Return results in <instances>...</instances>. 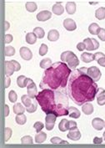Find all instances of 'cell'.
<instances>
[{"mask_svg":"<svg viewBox=\"0 0 105 148\" xmlns=\"http://www.w3.org/2000/svg\"><path fill=\"white\" fill-rule=\"evenodd\" d=\"M87 70L86 67H82L74 71L69 82V95L78 106L93 100L97 93V85L88 75Z\"/></svg>","mask_w":105,"mask_h":148,"instance_id":"6da1fadb","label":"cell"},{"mask_svg":"<svg viewBox=\"0 0 105 148\" xmlns=\"http://www.w3.org/2000/svg\"><path fill=\"white\" fill-rule=\"evenodd\" d=\"M70 69L63 63H56L45 71L43 83L52 89L63 88L66 86L67 79L70 74Z\"/></svg>","mask_w":105,"mask_h":148,"instance_id":"7a4b0ae2","label":"cell"},{"mask_svg":"<svg viewBox=\"0 0 105 148\" xmlns=\"http://www.w3.org/2000/svg\"><path fill=\"white\" fill-rule=\"evenodd\" d=\"M61 60L63 62L68 63V67L71 69H74L78 64L79 60L74 52L72 51H64L61 54Z\"/></svg>","mask_w":105,"mask_h":148,"instance_id":"3957f363","label":"cell"},{"mask_svg":"<svg viewBox=\"0 0 105 148\" xmlns=\"http://www.w3.org/2000/svg\"><path fill=\"white\" fill-rule=\"evenodd\" d=\"M87 74H88V75H89L90 78L92 79L94 82L98 81V80L100 79V78H101V76H102L101 71H100L99 69L97 68L96 66H92V67L88 68Z\"/></svg>","mask_w":105,"mask_h":148,"instance_id":"277c9868","label":"cell"},{"mask_svg":"<svg viewBox=\"0 0 105 148\" xmlns=\"http://www.w3.org/2000/svg\"><path fill=\"white\" fill-rule=\"evenodd\" d=\"M57 119V116L54 113H47V116L45 117V121H46V129L48 131H52L55 125V121Z\"/></svg>","mask_w":105,"mask_h":148,"instance_id":"5b68a950","label":"cell"},{"mask_svg":"<svg viewBox=\"0 0 105 148\" xmlns=\"http://www.w3.org/2000/svg\"><path fill=\"white\" fill-rule=\"evenodd\" d=\"M27 89H28V95L30 98L33 99L37 96L38 90L37 86L35 83L33 81V79L28 78V83H27Z\"/></svg>","mask_w":105,"mask_h":148,"instance_id":"8992f818","label":"cell"},{"mask_svg":"<svg viewBox=\"0 0 105 148\" xmlns=\"http://www.w3.org/2000/svg\"><path fill=\"white\" fill-rule=\"evenodd\" d=\"M19 54L24 60H30L33 58V53L28 47H22L19 49Z\"/></svg>","mask_w":105,"mask_h":148,"instance_id":"52a82bcc","label":"cell"},{"mask_svg":"<svg viewBox=\"0 0 105 148\" xmlns=\"http://www.w3.org/2000/svg\"><path fill=\"white\" fill-rule=\"evenodd\" d=\"M51 17H52L51 12H49L48 10H43L37 14V19L40 22H44L48 20Z\"/></svg>","mask_w":105,"mask_h":148,"instance_id":"ba28073f","label":"cell"},{"mask_svg":"<svg viewBox=\"0 0 105 148\" xmlns=\"http://www.w3.org/2000/svg\"><path fill=\"white\" fill-rule=\"evenodd\" d=\"M92 125L95 130L101 131V130H103V128H104L105 121L101 118H94L92 121Z\"/></svg>","mask_w":105,"mask_h":148,"instance_id":"9c48e42d","label":"cell"},{"mask_svg":"<svg viewBox=\"0 0 105 148\" xmlns=\"http://www.w3.org/2000/svg\"><path fill=\"white\" fill-rule=\"evenodd\" d=\"M68 138L72 140H78L81 138V133L78 128H74L73 130H69V132L67 135Z\"/></svg>","mask_w":105,"mask_h":148,"instance_id":"30bf717a","label":"cell"},{"mask_svg":"<svg viewBox=\"0 0 105 148\" xmlns=\"http://www.w3.org/2000/svg\"><path fill=\"white\" fill-rule=\"evenodd\" d=\"M63 27L68 31H74V30L76 29L77 25H76V23H75V21L74 19H72V18H66L63 21Z\"/></svg>","mask_w":105,"mask_h":148,"instance_id":"8fae6325","label":"cell"},{"mask_svg":"<svg viewBox=\"0 0 105 148\" xmlns=\"http://www.w3.org/2000/svg\"><path fill=\"white\" fill-rule=\"evenodd\" d=\"M15 72V67L12 61H5V75L6 76H11Z\"/></svg>","mask_w":105,"mask_h":148,"instance_id":"7c38bea8","label":"cell"},{"mask_svg":"<svg viewBox=\"0 0 105 148\" xmlns=\"http://www.w3.org/2000/svg\"><path fill=\"white\" fill-rule=\"evenodd\" d=\"M52 13L56 15H62L64 12V8L63 7L62 3L60 2L56 3L52 8Z\"/></svg>","mask_w":105,"mask_h":148,"instance_id":"4fadbf2b","label":"cell"},{"mask_svg":"<svg viewBox=\"0 0 105 148\" xmlns=\"http://www.w3.org/2000/svg\"><path fill=\"white\" fill-rule=\"evenodd\" d=\"M94 60H97V64L102 66L105 67V55L102 52H97L96 54H94Z\"/></svg>","mask_w":105,"mask_h":148,"instance_id":"5bb4252c","label":"cell"},{"mask_svg":"<svg viewBox=\"0 0 105 148\" xmlns=\"http://www.w3.org/2000/svg\"><path fill=\"white\" fill-rule=\"evenodd\" d=\"M59 39V33L56 29H51L48 34V39L51 42H55Z\"/></svg>","mask_w":105,"mask_h":148,"instance_id":"9a60e30c","label":"cell"},{"mask_svg":"<svg viewBox=\"0 0 105 148\" xmlns=\"http://www.w3.org/2000/svg\"><path fill=\"white\" fill-rule=\"evenodd\" d=\"M82 110L85 115L89 116L91 114H93V112L94 110L93 106L91 103H85L82 106Z\"/></svg>","mask_w":105,"mask_h":148,"instance_id":"2e32d148","label":"cell"},{"mask_svg":"<svg viewBox=\"0 0 105 148\" xmlns=\"http://www.w3.org/2000/svg\"><path fill=\"white\" fill-rule=\"evenodd\" d=\"M68 116L71 117V118L78 119V118L80 117V111L77 109V108L71 106V107H68Z\"/></svg>","mask_w":105,"mask_h":148,"instance_id":"e0dca14e","label":"cell"},{"mask_svg":"<svg viewBox=\"0 0 105 148\" xmlns=\"http://www.w3.org/2000/svg\"><path fill=\"white\" fill-rule=\"evenodd\" d=\"M81 60L84 63H90L94 60V55L90 54V53H82L81 55Z\"/></svg>","mask_w":105,"mask_h":148,"instance_id":"ac0fdd59","label":"cell"},{"mask_svg":"<svg viewBox=\"0 0 105 148\" xmlns=\"http://www.w3.org/2000/svg\"><path fill=\"white\" fill-rule=\"evenodd\" d=\"M65 8L68 14H74L76 12V3L74 2H68Z\"/></svg>","mask_w":105,"mask_h":148,"instance_id":"d6986e66","label":"cell"},{"mask_svg":"<svg viewBox=\"0 0 105 148\" xmlns=\"http://www.w3.org/2000/svg\"><path fill=\"white\" fill-rule=\"evenodd\" d=\"M14 112L16 115H19V114H23L24 111L26 110V108L22 106L21 103H16L14 106Z\"/></svg>","mask_w":105,"mask_h":148,"instance_id":"ffe728a7","label":"cell"},{"mask_svg":"<svg viewBox=\"0 0 105 148\" xmlns=\"http://www.w3.org/2000/svg\"><path fill=\"white\" fill-rule=\"evenodd\" d=\"M27 83H28V78L24 75H20L17 79V85L20 88L27 87Z\"/></svg>","mask_w":105,"mask_h":148,"instance_id":"44dd1931","label":"cell"},{"mask_svg":"<svg viewBox=\"0 0 105 148\" xmlns=\"http://www.w3.org/2000/svg\"><path fill=\"white\" fill-rule=\"evenodd\" d=\"M100 27L98 26V24L96 23H91L89 25V31L91 34H93V35H96L97 34H98V32L100 30Z\"/></svg>","mask_w":105,"mask_h":148,"instance_id":"7402d4cb","label":"cell"},{"mask_svg":"<svg viewBox=\"0 0 105 148\" xmlns=\"http://www.w3.org/2000/svg\"><path fill=\"white\" fill-rule=\"evenodd\" d=\"M39 65H40V67H41L42 69H48V68H50L52 65V60H51V59H49V58H45V59L42 60L40 61Z\"/></svg>","mask_w":105,"mask_h":148,"instance_id":"603a6c76","label":"cell"},{"mask_svg":"<svg viewBox=\"0 0 105 148\" xmlns=\"http://www.w3.org/2000/svg\"><path fill=\"white\" fill-rule=\"evenodd\" d=\"M46 139H47V135H46V133L43 132H38L37 135L35 136V142L38 143V144L44 142Z\"/></svg>","mask_w":105,"mask_h":148,"instance_id":"cb8c5ba5","label":"cell"},{"mask_svg":"<svg viewBox=\"0 0 105 148\" xmlns=\"http://www.w3.org/2000/svg\"><path fill=\"white\" fill-rule=\"evenodd\" d=\"M59 129L60 132H65L68 130V121L67 119H63L59 124Z\"/></svg>","mask_w":105,"mask_h":148,"instance_id":"d4e9b609","label":"cell"},{"mask_svg":"<svg viewBox=\"0 0 105 148\" xmlns=\"http://www.w3.org/2000/svg\"><path fill=\"white\" fill-rule=\"evenodd\" d=\"M37 41V36L33 33H28L26 34V42L29 45H33Z\"/></svg>","mask_w":105,"mask_h":148,"instance_id":"484cf974","label":"cell"},{"mask_svg":"<svg viewBox=\"0 0 105 148\" xmlns=\"http://www.w3.org/2000/svg\"><path fill=\"white\" fill-rule=\"evenodd\" d=\"M95 17L99 20H103L105 18V7L97 8L95 12Z\"/></svg>","mask_w":105,"mask_h":148,"instance_id":"4316f807","label":"cell"},{"mask_svg":"<svg viewBox=\"0 0 105 148\" xmlns=\"http://www.w3.org/2000/svg\"><path fill=\"white\" fill-rule=\"evenodd\" d=\"M33 33L37 36V38H38V39H43L45 35L44 30L41 27H36V28H34Z\"/></svg>","mask_w":105,"mask_h":148,"instance_id":"83f0119b","label":"cell"},{"mask_svg":"<svg viewBox=\"0 0 105 148\" xmlns=\"http://www.w3.org/2000/svg\"><path fill=\"white\" fill-rule=\"evenodd\" d=\"M25 7H26V9H27L29 12H30V13L35 12L38 8L37 3H34V2H28V3H26Z\"/></svg>","mask_w":105,"mask_h":148,"instance_id":"f1b7e54d","label":"cell"},{"mask_svg":"<svg viewBox=\"0 0 105 148\" xmlns=\"http://www.w3.org/2000/svg\"><path fill=\"white\" fill-rule=\"evenodd\" d=\"M15 121H16L17 124H18V125H24L27 121V117L23 114H19V115L16 116Z\"/></svg>","mask_w":105,"mask_h":148,"instance_id":"f546056e","label":"cell"},{"mask_svg":"<svg viewBox=\"0 0 105 148\" xmlns=\"http://www.w3.org/2000/svg\"><path fill=\"white\" fill-rule=\"evenodd\" d=\"M31 99H32V98H30L28 95H23L22 97H21L22 104H23V106H24L25 107H29V106H30L32 105L33 101H32Z\"/></svg>","mask_w":105,"mask_h":148,"instance_id":"4dcf8cb0","label":"cell"},{"mask_svg":"<svg viewBox=\"0 0 105 148\" xmlns=\"http://www.w3.org/2000/svg\"><path fill=\"white\" fill-rule=\"evenodd\" d=\"M83 43H84L85 47H86V49L88 51H93V50H94V47H93V45L92 39L87 38V39H85L83 40Z\"/></svg>","mask_w":105,"mask_h":148,"instance_id":"1f68e13d","label":"cell"},{"mask_svg":"<svg viewBox=\"0 0 105 148\" xmlns=\"http://www.w3.org/2000/svg\"><path fill=\"white\" fill-rule=\"evenodd\" d=\"M21 143H22V145H32L33 143L32 136H25L22 137Z\"/></svg>","mask_w":105,"mask_h":148,"instance_id":"d6a6232c","label":"cell"},{"mask_svg":"<svg viewBox=\"0 0 105 148\" xmlns=\"http://www.w3.org/2000/svg\"><path fill=\"white\" fill-rule=\"evenodd\" d=\"M4 54L6 56H13L15 54V49L13 46H6L4 49Z\"/></svg>","mask_w":105,"mask_h":148,"instance_id":"836d02e7","label":"cell"},{"mask_svg":"<svg viewBox=\"0 0 105 148\" xmlns=\"http://www.w3.org/2000/svg\"><path fill=\"white\" fill-rule=\"evenodd\" d=\"M8 99H9V101L12 102V103H15V102L17 101L18 95H17V94H16L14 90L9 91V93H8Z\"/></svg>","mask_w":105,"mask_h":148,"instance_id":"e575fe53","label":"cell"},{"mask_svg":"<svg viewBox=\"0 0 105 148\" xmlns=\"http://www.w3.org/2000/svg\"><path fill=\"white\" fill-rule=\"evenodd\" d=\"M12 136V130L9 127H6L4 129V141H8Z\"/></svg>","mask_w":105,"mask_h":148,"instance_id":"d590c367","label":"cell"},{"mask_svg":"<svg viewBox=\"0 0 105 148\" xmlns=\"http://www.w3.org/2000/svg\"><path fill=\"white\" fill-rule=\"evenodd\" d=\"M50 141L52 144H65V145H68V142L65 141V140H63L59 137H52V138H51Z\"/></svg>","mask_w":105,"mask_h":148,"instance_id":"8d00e7d4","label":"cell"},{"mask_svg":"<svg viewBox=\"0 0 105 148\" xmlns=\"http://www.w3.org/2000/svg\"><path fill=\"white\" fill-rule=\"evenodd\" d=\"M37 106L38 104L36 101H33L32 103V105L29 106V107H26V110L29 112V113H33L37 110Z\"/></svg>","mask_w":105,"mask_h":148,"instance_id":"74e56055","label":"cell"},{"mask_svg":"<svg viewBox=\"0 0 105 148\" xmlns=\"http://www.w3.org/2000/svg\"><path fill=\"white\" fill-rule=\"evenodd\" d=\"M48 46L45 44H42L40 48H39V55H41V56H44V55H45L48 53Z\"/></svg>","mask_w":105,"mask_h":148,"instance_id":"f35d334b","label":"cell"},{"mask_svg":"<svg viewBox=\"0 0 105 148\" xmlns=\"http://www.w3.org/2000/svg\"><path fill=\"white\" fill-rule=\"evenodd\" d=\"M44 127V125L42 123V122H40V121H37V122H35L34 123V125H33V128L36 130V132H40L42 130H43V128Z\"/></svg>","mask_w":105,"mask_h":148,"instance_id":"ab89813d","label":"cell"},{"mask_svg":"<svg viewBox=\"0 0 105 148\" xmlns=\"http://www.w3.org/2000/svg\"><path fill=\"white\" fill-rule=\"evenodd\" d=\"M97 37L101 41H105V29H100V30L97 34Z\"/></svg>","mask_w":105,"mask_h":148,"instance_id":"60d3db41","label":"cell"},{"mask_svg":"<svg viewBox=\"0 0 105 148\" xmlns=\"http://www.w3.org/2000/svg\"><path fill=\"white\" fill-rule=\"evenodd\" d=\"M97 102L99 106H104L105 105V95H100L97 97Z\"/></svg>","mask_w":105,"mask_h":148,"instance_id":"b9f144b4","label":"cell"},{"mask_svg":"<svg viewBox=\"0 0 105 148\" xmlns=\"http://www.w3.org/2000/svg\"><path fill=\"white\" fill-rule=\"evenodd\" d=\"M77 128V123L74 121H68V131Z\"/></svg>","mask_w":105,"mask_h":148,"instance_id":"7bdbcfd3","label":"cell"},{"mask_svg":"<svg viewBox=\"0 0 105 148\" xmlns=\"http://www.w3.org/2000/svg\"><path fill=\"white\" fill-rule=\"evenodd\" d=\"M13 35L12 34H7L6 35H5V38H4V41H5V43L6 44H9V43H11L12 41H13Z\"/></svg>","mask_w":105,"mask_h":148,"instance_id":"ee69618b","label":"cell"},{"mask_svg":"<svg viewBox=\"0 0 105 148\" xmlns=\"http://www.w3.org/2000/svg\"><path fill=\"white\" fill-rule=\"evenodd\" d=\"M77 49L78 51H83L84 49H86V47H85V45L83 42H81V43H78L77 45Z\"/></svg>","mask_w":105,"mask_h":148,"instance_id":"f6af8a7d","label":"cell"},{"mask_svg":"<svg viewBox=\"0 0 105 148\" xmlns=\"http://www.w3.org/2000/svg\"><path fill=\"white\" fill-rule=\"evenodd\" d=\"M12 63L14 64V65L15 67V71H18V70H20L21 69V65H20V64L18 62V61H16V60H11Z\"/></svg>","mask_w":105,"mask_h":148,"instance_id":"bcb514c9","label":"cell"},{"mask_svg":"<svg viewBox=\"0 0 105 148\" xmlns=\"http://www.w3.org/2000/svg\"><path fill=\"white\" fill-rule=\"evenodd\" d=\"M103 95H105L104 89H103V88H99V89H97V93H96V97H98V96Z\"/></svg>","mask_w":105,"mask_h":148,"instance_id":"7dc6e473","label":"cell"},{"mask_svg":"<svg viewBox=\"0 0 105 148\" xmlns=\"http://www.w3.org/2000/svg\"><path fill=\"white\" fill-rule=\"evenodd\" d=\"M10 84H11V79L9 78V76H6V78H5V82H4V87H5V88H8L9 86H10Z\"/></svg>","mask_w":105,"mask_h":148,"instance_id":"c3c4849f","label":"cell"},{"mask_svg":"<svg viewBox=\"0 0 105 148\" xmlns=\"http://www.w3.org/2000/svg\"><path fill=\"white\" fill-rule=\"evenodd\" d=\"M103 142V138L102 137H94L93 138V143L94 144H101Z\"/></svg>","mask_w":105,"mask_h":148,"instance_id":"681fc988","label":"cell"},{"mask_svg":"<svg viewBox=\"0 0 105 148\" xmlns=\"http://www.w3.org/2000/svg\"><path fill=\"white\" fill-rule=\"evenodd\" d=\"M92 41H93V47H94V50L98 49V47H99V43H98L95 39H92Z\"/></svg>","mask_w":105,"mask_h":148,"instance_id":"f907efd6","label":"cell"},{"mask_svg":"<svg viewBox=\"0 0 105 148\" xmlns=\"http://www.w3.org/2000/svg\"><path fill=\"white\" fill-rule=\"evenodd\" d=\"M8 115H9V107L7 105H5V106H4V116L7 117L8 116Z\"/></svg>","mask_w":105,"mask_h":148,"instance_id":"816d5d0a","label":"cell"},{"mask_svg":"<svg viewBox=\"0 0 105 148\" xmlns=\"http://www.w3.org/2000/svg\"><path fill=\"white\" fill-rule=\"evenodd\" d=\"M4 24H5V30L7 31V29H9V27H10V24H9V23H8L7 21H5V23H4Z\"/></svg>","mask_w":105,"mask_h":148,"instance_id":"f5cc1de1","label":"cell"},{"mask_svg":"<svg viewBox=\"0 0 105 148\" xmlns=\"http://www.w3.org/2000/svg\"><path fill=\"white\" fill-rule=\"evenodd\" d=\"M104 140H105V132L104 133Z\"/></svg>","mask_w":105,"mask_h":148,"instance_id":"db71d44e","label":"cell"},{"mask_svg":"<svg viewBox=\"0 0 105 148\" xmlns=\"http://www.w3.org/2000/svg\"><path fill=\"white\" fill-rule=\"evenodd\" d=\"M104 127H105V125H104Z\"/></svg>","mask_w":105,"mask_h":148,"instance_id":"11a10c76","label":"cell"}]
</instances>
